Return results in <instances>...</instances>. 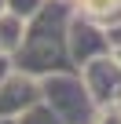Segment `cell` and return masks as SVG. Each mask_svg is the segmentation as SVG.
Listing matches in <instances>:
<instances>
[{"label": "cell", "mask_w": 121, "mask_h": 124, "mask_svg": "<svg viewBox=\"0 0 121 124\" xmlns=\"http://www.w3.org/2000/svg\"><path fill=\"white\" fill-rule=\"evenodd\" d=\"M70 15H74V4H66V0H44V8L26 22V37H22L19 51L11 55V66L22 70V73H33V77L74 70L70 47H66Z\"/></svg>", "instance_id": "1"}, {"label": "cell", "mask_w": 121, "mask_h": 124, "mask_svg": "<svg viewBox=\"0 0 121 124\" xmlns=\"http://www.w3.org/2000/svg\"><path fill=\"white\" fill-rule=\"evenodd\" d=\"M40 102H48L66 124H92L95 109H99L77 70H63V73L40 77Z\"/></svg>", "instance_id": "2"}, {"label": "cell", "mask_w": 121, "mask_h": 124, "mask_svg": "<svg viewBox=\"0 0 121 124\" xmlns=\"http://www.w3.org/2000/svg\"><path fill=\"white\" fill-rule=\"evenodd\" d=\"M66 47H70V62H74V70L88 66L92 58H103L110 55V37L99 22L84 18V15H70V29H66Z\"/></svg>", "instance_id": "3"}, {"label": "cell", "mask_w": 121, "mask_h": 124, "mask_svg": "<svg viewBox=\"0 0 121 124\" xmlns=\"http://www.w3.org/2000/svg\"><path fill=\"white\" fill-rule=\"evenodd\" d=\"M77 73H81L88 95L95 99V106H114V102H121V62L114 58V51L103 55V58H92L88 66H81Z\"/></svg>", "instance_id": "4"}, {"label": "cell", "mask_w": 121, "mask_h": 124, "mask_svg": "<svg viewBox=\"0 0 121 124\" xmlns=\"http://www.w3.org/2000/svg\"><path fill=\"white\" fill-rule=\"evenodd\" d=\"M37 102H40V77L11 66L0 80V117H22Z\"/></svg>", "instance_id": "5"}, {"label": "cell", "mask_w": 121, "mask_h": 124, "mask_svg": "<svg viewBox=\"0 0 121 124\" xmlns=\"http://www.w3.org/2000/svg\"><path fill=\"white\" fill-rule=\"evenodd\" d=\"M22 37H26V18H19L15 11L4 8L0 11V58H11L19 51Z\"/></svg>", "instance_id": "6"}, {"label": "cell", "mask_w": 121, "mask_h": 124, "mask_svg": "<svg viewBox=\"0 0 121 124\" xmlns=\"http://www.w3.org/2000/svg\"><path fill=\"white\" fill-rule=\"evenodd\" d=\"M74 11L84 15V18H92V22H99L106 29V26L121 22V0H77Z\"/></svg>", "instance_id": "7"}, {"label": "cell", "mask_w": 121, "mask_h": 124, "mask_svg": "<svg viewBox=\"0 0 121 124\" xmlns=\"http://www.w3.org/2000/svg\"><path fill=\"white\" fill-rule=\"evenodd\" d=\"M15 124H66V120L59 117L48 102H37V106H29L22 117H15Z\"/></svg>", "instance_id": "8"}, {"label": "cell", "mask_w": 121, "mask_h": 124, "mask_svg": "<svg viewBox=\"0 0 121 124\" xmlns=\"http://www.w3.org/2000/svg\"><path fill=\"white\" fill-rule=\"evenodd\" d=\"M4 8H8V11H15L19 18H26V22H29V18L44 8V0H4Z\"/></svg>", "instance_id": "9"}, {"label": "cell", "mask_w": 121, "mask_h": 124, "mask_svg": "<svg viewBox=\"0 0 121 124\" xmlns=\"http://www.w3.org/2000/svg\"><path fill=\"white\" fill-rule=\"evenodd\" d=\"M92 124H121V102H114V106H99Z\"/></svg>", "instance_id": "10"}, {"label": "cell", "mask_w": 121, "mask_h": 124, "mask_svg": "<svg viewBox=\"0 0 121 124\" xmlns=\"http://www.w3.org/2000/svg\"><path fill=\"white\" fill-rule=\"evenodd\" d=\"M11 70V58H0V80H4V73Z\"/></svg>", "instance_id": "11"}, {"label": "cell", "mask_w": 121, "mask_h": 124, "mask_svg": "<svg viewBox=\"0 0 121 124\" xmlns=\"http://www.w3.org/2000/svg\"><path fill=\"white\" fill-rule=\"evenodd\" d=\"M0 124H15V117H0Z\"/></svg>", "instance_id": "12"}, {"label": "cell", "mask_w": 121, "mask_h": 124, "mask_svg": "<svg viewBox=\"0 0 121 124\" xmlns=\"http://www.w3.org/2000/svg\"><path fill=\"white\" fill-rule=\"evenodd\" d=\"M114 58H117V62H121V47H114Z\"/></svg>", "instance_id": "13"}, {"label": "cell", "mask_w": 121, "mask_h": 124, "mask_svg": "<svg viewBox=\"0 0 121 124\" xmlns=\"http://www.w3.org/2000/svg\"><path fill=\"white\" fill-rule=\"evenodd\" d=\"M0 11H4V0H0Z\"/></svg>", "instance_id": "14"}, {"label": "cell", "mask_w": 121, "mask_h": 124, "mask_svg": "<svg viewBox=\"0 0 121 124\" xmlns=\"http://www.w3.org/2000/svg\"><path fill=\"white\" fill-rule=\"evenodd\" d=\"M66 4H77V0H66Z\"/></svg>", "instance_id": "15"}]
</instances>
